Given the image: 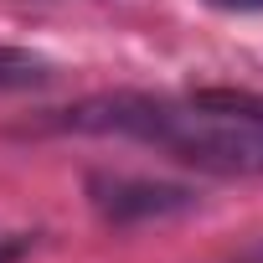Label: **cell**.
Masks as SVG:
<instances>
[{
  "mask_svg": "<svg viewBox=\"0 0 263 263\" xmlns=\"http://www.w3.org/2000/svg\"><path fill=\"white\" fill-rule=\"evenodd\" d=\"M52 83V62L26 52V47H0V93H21Z\"/></svg>",
  "mask_w": 263,
  "mask_h": 263,
  "instance_id": "cell-3",
  "label": "cell"
},
{
  "mask_svg": "<svg viewBox=\"0 0 263 263\" xmlns=\"http://www.w3.org/2000/svg\"><path fill=\"white\" fill-rule=\"evenodd\" d=\"M31 232H11V237H0V263H21L26 253H31Z\"/></svg>",
  "mask_w": 263,
  "mask_h": 263,
  "instance_id": "cell-5",
  "label": "cell"
},
{
  "mask_svg": "<svg viewBox=\"0 0 263 263\" xmlns=\"http://www.w3.org/2000/svg\"><path fill=\"white\" fill-rule=\"evenodd\" d=\"M88 201L103 222L135 227V222H160V217L191 212L196 191L176 186V181H150V176H103V171H93L88 176Z\"/></svg>",
  "mask_w": 263,
  "mask_h": 263,
  "instance_id": "cell-2",
  "label": "cell"
},
{
  "mask_svg": "<svg viewBox=\"0 0 263 263\" xmlns=\"http://www.w3.org/2000/svg\"><path fill=\"white\" fill-rule=\"evenodd\" d=\"M191 98H201V103H212V108H237V114H258V119H263V98H258V93H227V88H201V93H191Z\"/></svg>",
  "mask_w": 263,
  "mask_h": 263,
  "instance_id": "cell-4",
  "label": "cell"
},
{
  "mask_svg": "<svg viewBox=\"0 0 263 263\" xmlns=\"http://www.w3.org/2000/svg\"><path fill=\"white\" fill-rule=\"evenodd\" d=\"M72 135H119L155 145L160 155L212 171V176H263V119L237 108H212L201 98L155 93H98L52 119Z\"/></svg>",
  "mask_w": 263,
  "mask_h": 263,
  "instance_id": "cell-1",
  "label": "cell"
},
{
  "mask_svg": "<svg viewBox=\"0 0 263 263\" xmlns=\"http://www.w3.org/2000/svg\"><path fill=\"white\" fill-rule=\"evenodd\" d=\"M232 263H263V242H258L253 253H242V258H232Z\"/></svg>",
  "mask_w": 263,
  "mask_h": 263,
  "instance_id": "cell-7",
  "label": "cell"
},
{
  "mask_svg": "<svg viewBox=\"0 0 263 263\" xmlns=\"http://www.w3.org/2000/svg\"><path fill=\"white\" fill-rule=\"evenodd\" d=\"M212 6H222V11H263V0H212Z\"/></svg>",
  "mask_w": 263,
  "mask_h": 263,
  "instance_id": "cell-6",
  "label": "cell"
}]
</instances>
